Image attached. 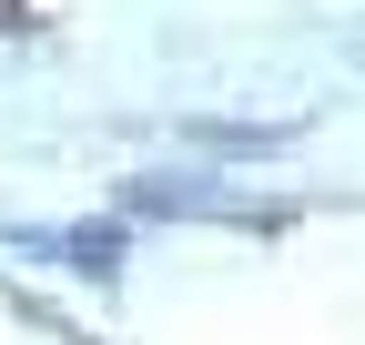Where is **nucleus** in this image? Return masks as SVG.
<instances>
[{"label":"nucleus","mask_w":365,"mask_h":345,"mask_svg":"<svg viewBox=\"0 0 365 345\" xmlns=\"http://www.w3.org/2000/svg\"><path fill=\"white\" fill-rule=\"evenodd\" d=\"M112 213H122V224H244V234H284L294 224L284 203H244L203 163H143V172H122V183H112Z\"/></svg>","instance_id":"1"},{"label":"nucleus","mask_w":365,"mask_h":345,"mask_svg":"<svg viewBox=\"0 0 365 345\" xmlns=\"http://www.w3.org/2000/svg\"><path fill=\"white\" fill-rule=\"evenodd\" d=\"M0 244L41 254V264H61L81 284H122V264H132V224H122V213H91V224H11Z\"/></svg>","instance_id":"2"},{"label":"nucleus","mask_w":365,"mask_h":345,"mask_svg":"<svg viewBox=\"0 0 365 345\" xmlns=\"http://www.w3.org/2000/svg\"><path fill=\"white\" fill-rule=\"evenodd\" d=\"M182 143L193 153H223V163H274L304 143V122H223V112H182Z\"/></svg>","instance_id":"3"},{"label":"nucleus","mask_w":365,"mask_h":345,"mask_svg":"<svg viewBox=\"0 0 365 345\" xmlns=\"http://www.w3.org/2000/svg\"><path fill=\"white\" fill-rule=\"evenodd\" d=\"M0 31H31V0H0Z\"/></svg>","instance_id":"4"},{"label":"nucleus","mask_w":365,"mask_h":345,"mask_svg":"<svg viewBox=\"0 0 365 345\" xmlns=\"http://www.w3.org/2000/svg\"><path fill=\"white\" fill-rule=\"evenodd\" d=\"M345 61H355V71H365V21H355V31H345Z\"/></svg>","instance_id":"5"}]
</instances>
